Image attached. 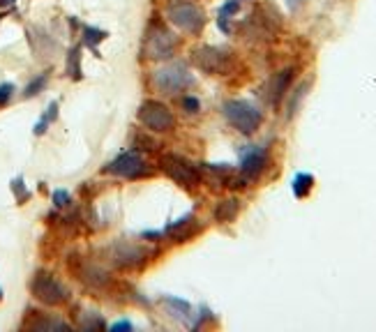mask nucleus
I'll use <instances>...</instances> for the list:
<instances>
[{"label":"nucleus","mask_w":376,"mask_h":332,"mask_svg":"<svg viewBox=\"0 0 376 332\" xmlns=\"http://www.w3.org/2000/svg\"><path fill=\"white\" fill-rule=\"evenodd\" d=\"M178 37H175L164 23L153 21L143 35V58L148 60H171L178 51Z\"/></svg>","instance_id":"nucleus-1"},{"label":"nucleus","mask_w":376,"mask_h":332,"mask_svg":"<svg viewBox=\"0 0 376 332\" xmlns=\"http://www.w3.org/2000/svg\"><path fill=\"white\" fill-rule=\"evenodd\" d=\"M192 62L201 69L206 74H213V76H224L234 69V53L222 49V46H210V44H203V46H196L192 49Z\"/></svg>","instance_id":"nucleus-2"},{"label":"nucleus","mask_w":376,"mask_h":332,"mask_svg":"<svg viewBox=\"0 0 376 332\" xmlns=\"http://www.w3.org/2000/svg\"><path fill=\"white\" fill-rule=\"evenodd\" d=\"M166 19L178 30L189 35L201 33L206 26V12L189 0H171L169 7H166Z\"/></svg>","instance_id":"nucleus-3"},{"label":"nucleus","mask_w":376,"mask_h":332,"mask_svg":"<svg viewBox=\"0 0 376 332\" xmlns=\"http://www.w3.org/2000/svg\"><path fill=\"white\" fill-rule=\"evenodd\" d=\"M222 111L231 127H236L240 134H254L263 123L261 111L254 106L252 102H245V99H229L227 104L222 106Z\"/></svg>","instance_id":"nucleus-4"},{"label":"nucleus","mask_w":376,"mask_h":332,"mask_svg":"<svg viewBox=\"0 0 376 332\" xmlns=\"http://www.w3.org/2000/svg\"><path fill=\"white\" fill-rule=\"evenodd\" d=\"M30 293H33L39 303L49 305V307H58L69 300V291L65 284H60L53 275L44 270H39L33 277V282H30Z\"/></svg>","instance_id":"nucleus-5"},{"label":"nucleus","mask_w":376,"mask_h":332,"mask_svg":"<svg viewBox=\"0 0 376 332\" xmlns=\"http://www.w3.org/2000/svg\"><path fill=\"white\" fill-rule=\"evenodd\" d=\"M159 169H162L173 183H178L182 187H196L201 183V171L180 155H173V153L162 155L159 157Z\"/></svg>","instance_id":"nucleus-6"},{"label":"nucleus","mask_w":376,"mask_h":332,"mask_svg":"<svg viewBox=\"0 0 376 332\" xmlns=\"http://www.w3.org/2000/svg\"><path fill=\"white\" fill-rule=\"evenodd\" d=\"M153 83L159 92L164 95H180L185 92L189 85H192V74L187 72L185 65L180 62H173V65H164L159 67L157 72L153 74Z\"/></svg>","instance_id":"nucleus-7"},{"label":"nucleus","mask_w":376,"mask_h":332,"mask_svg":"<svg viewBox=\"0 0 376 332\" xmlns=\"http://www.w3.org/2000/svg\"><path fill=\"white\" fill-rule=\"evenodd\" d=\"M137 118H139V123L143 125V127L155 132V134L169 132V130H173V125H175V118L171 113V109L166 104H162V102H157V99L141 102Z\"/></svg>","instance_id":"nucleus-8"},{"label":"nucleus","mask_w":376,"mask_h":332,"mask_svg":"<svg viewBox=\"0 0 376 332\" xmlns=\"http://www.w3.org/2000/svg\"><path fill=\"white\" fill-rule=\"evenodd\" d=\"M150 254H153V251L148 247H143V244H137V242H127V240H118L109 247L111 263L116 268H123V270H137V268H141L150 258Z\"/></svg>","instance_id":"nucleus-9"},{"label":"nucleus","mask_w":376,"mask_h":332,"mask_svg":"<svg viewBox=\"0 0 376 332\" xmlns=\"http://www.w3.org/2000/svg\"><path fill=\"white\" fill-rule=\"evenodd\" d=\"M104 171L116 178H125V180H137L150 173L148 162L143 160V155H139L137 150H125V153H120L114 162H109L104 166Z\"/></svg>","instance_id":"nucleus-10"},{"label":"nucleus","mask_w":376,"mask_h":332,"mask_svg":"<svg viewBox=\"0 0 376 332\" xmlns=\"http://www.w3.org/2000/svg\"><path fill=\"white\" fill-rule=\"evenodd\" d=\"M69 270L74 272L76 279H81L86 286H90L95 291H104L114 284L111 275L104 270V268H100L98 263H90V261H86L81 256L69 258Z\"/></svg>","instance_id":"nucleus-11"},{"label":"nucleus","mask_w":376,"mask_h":332,"mask_svg":"<svg viewBox=\"0 0 376 332\" xmlns=\"http://www.w3.org/2000/svg\"><path fill=\"white\" fill-rule=\"evenodd\" d=\"M268 162V150L263 146L247 148L243 153V160H240V176H245L247 180L257 178L263 171V166Z\"/></svg>","instance_id":"nucleus-12"},{"label":"nucleus","mask_w":376,"mask_h":332,"mask_svg":"<svg viewBox=\"0 0 376 332\" xmlns=\"http://www.w3.org/2000/svg\"><path fill=\"white\" fill-rule=\"evenodd\" d=\"M196 231H199V219L194 215H185V217L171 221V224L164 228V235H169V238L175 242H185Z\"/></svg>","instance_id":"nucleus-13"},{"label":"nucleus","mask_w":376,"mask_h":332,"mask_svg":"<svg viewBox=\"0 0 376 332\" xmlns=\"http://www.w3.org/2000/svg\"><path fill=\"white\" fill-rule=\"evenodd\" d=\"M291 78H293V67H286L279 74L273 76V81H270V85H268V99L273 106H277L279 102H282V97L291 85Z\"/></svg>","instance_id":"nucleus-14"},{"label":"nucleus","mask_w":376,"mask_h":332,"mask_svg":"<svg viewBox=\"0 0 376 332\" xmlns=\"http://www.w3.org/2000/svg\"><path fill=\"white\" fill-rule=\"evenodd\" d=\"M162 305L166 307V314L173 316V319L182 321V323H189V319L194 316V310H192V305L187 303V300L173 298V296H164L162 298Z\"/></svg>","instance_id":"nucleus-15"},{"label":"nucleus","mask_w":376,"mask_h":332,"mask_svg":"<svg viewBox=\"0 0 376 332\" xmlns=\"http://www.w3.org/2000/svg\"><path fill=\"white\" fill-rule=\"evenodd\" d=\"M65 74L72 81H81L83 78V69H81V46L74 44L67 51V60H65Z\"/></svg>","instance_id":"nucleus-16"},{"label":"nucleus","mask_w":376,"mask_h":332,"mask_svg":"<svg viewBox=\"0 0 376 332\" xmlns=\"http://www.w3.org/2000/svg\"><path fill=\"white\" fill-rule=\"evenodd\" d=\"M238 210H240V201L238 199H224V201H220L217 208H215V219L222 221V224H227V221L236 219Z\"/></svg>","instance_id":"nucleus-17"},{"label":"nucleus","mask_w":376,"mask_h":332,"mask_svg":"<svg viewBox=\"0 0 376 332\" xmlns=\"http://www.w3.org/2000/svg\"><path fill=\"white\" fill-rule=\"evenodd\" d=\"M109 37L107 30H100V28H95V26H81V39H83V44L88 46L90 51L98 53V44L104 42V39ZM100 55V53H98Z\"/></svg>","instance_id":"nucleus-18"},{"label":"nucleus","mask_w":376,"mask_h":332,"mask_svg":"<svg viewBox=\"0 0 376 332\" xmlns=\"http://www.w3.org/2000/svg\"><path fill=\"white\" fill-rule=\"evenodd\" d=\"M311 187H314V176H311V173H298V176L293 178V194L298 196V199H305L311 192Z\"/></svg>","instance_id":"nucleus-19"},{"label":"nucleus","mask_w":376,"mask_h":332,"mask_svg":"<svg viewBox=\"0 0 376 332\" xmlns=\"http://www.w3.org/2000/svg\"><path fill=\"white\" fill-rule=\"evenodd\" d=\"M240 10V0H229V3H224L220 7V14H217V26L224 30V33H229V17H234V14Z\"/></svg>","instance_id":"nucleus-20"},{"label":"nucleus","mask_w":376,"mask_h":332,"mask_svg":"<svg viewBox=\"0 0 376 332\" xmlns=\"http://www.w3.org/2000/svg\"><path fill=\"white\" fill-rule=\"evenodd\" d=\"M55 118H58V102H51V104L46 106L44 116L39 118L37 125H35V134H37V137H39V134H44L46 127H49L51 123H55Z\"/></svg>","instance_id":"nucleus-21"},{"label":"nucleus","mask_w":376,"mask_h":332,"mask_svg":"<svg viewBox=\"0 0 376 332\" xmlns=\"http://www.w3.org/2000/svg\"><path fill=\"white\" fill-rule=\"evenodd\" d=\"M46 83H49V72H42V74H37L33 81H30L26 88H23V97L30 99V97H35V95H39L44 88H46Z\"/></svg>","instance_id":"nucleus-22"},{"label":"nucleus","mask_w":376,"mask_h":332,"mask_svg":"<svg viewBox=\"0 0 376 332\" xmlns=\"http://www.w3.org/2000/svg\"><path fill=\"white\" fill-rule=\"evenodd\" d=\"M12 192H14V196H17V201H19V203L28 201V196H30V192L26 189V183H23V178H21V176L12 180Z\"/></svg>","instance_id":"nucleus-23"},{"label":"nucleus","mask_w":376,"mask_h":332,"mask_svg":"<svg viewBox=\"0 0 376 332\" xmlns=\"http://www.w3.org/2000/svg\"><path fill=\"white\" fill-rule=\"evenodd\" d=\"M14 92H17V88H14V83H0V106H7L14 97Z\"/></svg>","instance_id":"nucleus-24"},{"label":"nucleus","mask_w":376,"mask_h":332,"mask_svg":"<svg viewBox=\"0 0 376 332\" xmlns=\"http://www.w3.org/2000/svg\"><path fill=\"white\" fill-rule=\"evenodd\" d=\"M69 192H67V189H55V192H53V205H55V208H67V205H69Z\"/></svg>","instance_id":"nucleus-25"},{"label":"nucleus","mask_w":376,"mask_h":332,"mask_svg":"<svg viewBox=\"0 0 376 332\" xmlns=\"http://www.w3.org/2000/svg\"><path fill=\"white\" fill-rule=\"evenodd\" d=\"M180 104H182V109L187 111V113H196V111L201 109V102H199L196 97H192V95H189V97H182Z\"/></svg>","instance_id":"nucleus-26"},{"label":"nucleus","mask_w":376,"mask_h":332,"mask_svg":"<svg viewBox=\"0 0 376 332\" xmlns=\"http://www.w3.org/2000/svg\"><path fill=\"white\" fill-rule=\"evenodd\" d=\"M132 328L134 326H132L130 321H116L114 326H111V330H114V332H118V330H132Z\"/></svg>","instance_id":"nucleus-27"},{"label":"nucleus","mask_w":376,"mask_h":332,"mask_svg":"<svg viewBox=\"0 0 376 332\" xmlns=\"http://www.w3.org/2000/svg\"><path fill=\"white\" fill-rule=\"evenodd\" d=\"M14 5V0H0V7H10Z\"/></svg>","instance_id":"nucleus-28"},{"label":"nucleus","mask_w":376,"mask_h":332,"mask_svg":"<svg viewBox=\"0 0 376 332\" xmlns=\"http://www.w3.org/2000/svg\"><path fill=\"white\" fill-rule=\"evenodd\" d=\"M0 298H3V289H0Z\"/></svg>","instance_id":"nucleus-29"}]
</instances>
